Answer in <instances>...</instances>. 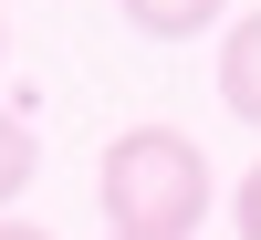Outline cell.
Listing matches in <instances>:
<instances>
[{"mask_svg": "<svg viewBox=\"0 0 261 240\" xmlns=\"http://www.w3.org/2000/svg\"><path fill=\"white\" fill-rule=\"evenodd\" d=\"M115 240H136V230H115Z\"/></svg>", "mask_w": 261, "mask_h": 240, "instance_id": "cell-8", "label": "cell"}, {"mask_svg": "<svg viewBox=\"0 0 261 240\" xmlns=\"http://www.w3.org/2000/svg\"><path fill=\"white\" fill-rule=\"evenodd\" d=\"M94 199L136 240H188L209 220V199H220V178H209V146L188 125H125L105 146V167H94Z\"/></svg>", "mask_w": 261, "mask_h": 240, "instance_id": "cell-1", "label": "cell"}, {"mask_svg": "<svg viewBox=\"0 0 261 240\" xmlns=\"http://www.w3.org/2000/svg\"><path fill=\"white\" fill-rule=\"evenodd\" d=\"M125 21H136L146 42H199V32H220L230 21V0H115Z\"/></svg>", "mask_w": 261, "mask_h": 240, "instance_id": "cell-3", "label": "cell"}, {"mask_svg": "<svg viewBox=\"0 0 261 240\" xmlns=\"http://www.w3.org/2000/svg\"><path fill=\"white\" fill-rule=\"evenodd\" d=\"M220 104H230L241 125H261V11H241V21L220 32Z\"/></svg>", "mask_w": 261, "mask_h": 240, "instance_id": "cell-2", "label": "cell"}, {"mask_svg": "<svg viewBox=\"0 0 261 240\" xmlns=\"http://www.w3.org/2000/svg\"><path fill=\"white\" fill-rule=\"evenodd\" d=\"M230 220H241V240H261V157H251V178L230 188Z\"/></svg>", "mask_w": 261, "mask_h": 240, "instance_id": "cell-5", "label": "cell"}, {"mask_svg": "<svg viewBox=\"0 0 261 240\" xmlns=\"http://www.w3.org/2000/svg\"><path fill=\"white\" fill-rule=\"evenodd\" d=\"M0 240H53V230H32V220H0Z\"/></svg>", "mask_w": 261, "mask_h": 240, "instance_id": "cell-6", "label": "cell"}, {"mask_svg": "<svg viewBox=\"0 0 261 240\" xmlns=\"http://www.w3.org/2000/svg\"><path fill=\"white\" fill-rule=\"evenodd\" d=\"M0 63H11V11H0Z\"/></svg>", "mask_w": 261, "mask_h": 240, "instance_id": "cell-7", "label": "cell"}, {"mask_svg": "<svg viewBox=\"0 0 261 240\" xmlns=\"http://www.w3.org/2000/svg\"><path fill=\"white\" fill-rule=\"evenodd\" d=\"M32 167H42V146H32V125H21L11 104H0V209H11L21 188H32Z\"/></svg>", "mask_w": 261, "mask_h": 240, "instance_id": "cell-4", "label": "cell"}]
</instances>
